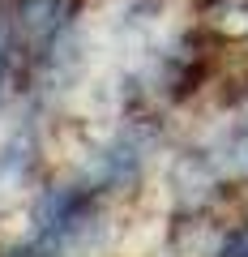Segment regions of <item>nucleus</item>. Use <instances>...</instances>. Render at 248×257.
<instances>
[{
    "mask_svg": "<svg viewBox=\"0 0 248 257\" xmlns=\"http://www.w3.org/2000/svg\"><path fill=\"white\" fill-rule=\"evenodd\" d=\"M205 167L218 176H248V116H239L231 128H222L210 142Z\"/></svg>",
    "mask_w": 248,
    "mask_h": 257,
    "instance_id": "nucleus-2",
    "label": "nucleus"
},
{
    "mask_svg": "<svg viewBox=\"0 0 248 257\" xmlns=\"http://www.w3.org/2000/svg\"><path fill=\"white\" fill-rule=\"evenodd\" d=\"M13 26H18V39L30 47L26 56H43L65 26V0H18Z\"/></svg>",
    "mask_w": 248,
    "mask_h": 257,
    "instance_id": "nucleus-1",
    "label": "nucleus"
},
{
    "mask_svg": "<svg viewBox=\"0 0 248 257\" xmlns=\"http://www.w3.org/2000/svg\"><path fill=\"white\" fill-rule=\"evenodd\" d=\"M218 257H248V223H244V227H239V231H231L227 240H222Z\"/></svg>",
    "mask_w": 248,
    "mask_h": 257,
    "instance_id": "nucleus-3",
    "label": "nucleus"
}]
</instances>
